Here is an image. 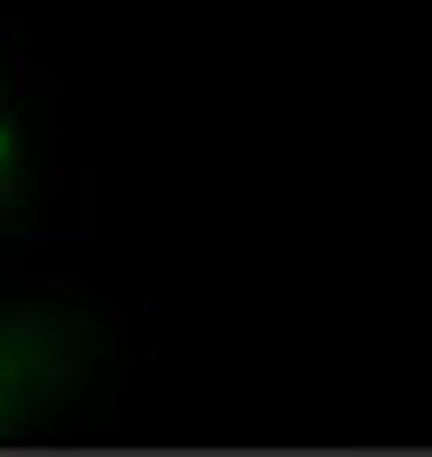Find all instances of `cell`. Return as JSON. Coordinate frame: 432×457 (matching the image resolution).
I'll list each match as a JSON object with an SVG mask.
<instances>
[{"instance_id": "cell-1", "label": "cell", "mask_w": 432, "mask_h": 457, "mask_svg": "<svg viewBox=\"0 0 432 457\" xmlns=\"http://www.w3.org/2000/svg\"><path fill=\"white\" fill-rule=\"evenodd\" d=\"M142 308L92 283H0V457L67 449L117 408Z\"/></svg>"}, {"instance_id": "cell-2", "label": "cell", "mask_w": 432, "mask_h": 457, "mask_svg": "<svg viewBox=\"0 0 432 457\" xmlns=\"http://www.w3.org/2000/svg\"><path fill=\"white\" fill-rule=\"evenodd\" d=\"M59 133H50V75L0 25V250H34L59 225Z\"/></svg>"}]
</instances>
